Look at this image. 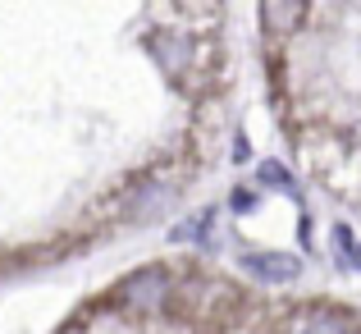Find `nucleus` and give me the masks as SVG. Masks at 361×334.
Listing matches in <instances>:
<instances>
[{"label":"nucleus","mask_w":361,"mask_h":334,"mask_svg":"<svg viewBox=\"0 0 361 334\" xmlns=\"http://www.w3.org/2000/svg\"><path fill=\"white\" fill-rule=\"evenodd\" d=\"M165 298H169V280H165V270H156V266H147V270L128 275V280L119 284V302L133 307V311H160Z\"/></svg>","instance_id":"nucleus-1"},{"label":"nucleus","mask_w":361,"mask_h":334,"mask_svg":"<svg viewBox=\"0 0 361 334\" xmlns=\"http://www.w3.org/2000/svg\"><path fill=\"white\" fill-rule=\"evenodd\" d=\"M243 270L256 275V280L283 284V280H298L302 275V261L288 256V252H243Z\"/></svg>","instance_id":"nucleus-2"},{"label":"nucleus","mask_w":361,"mask_h":334,"mask_svg":"<svg viewBox=\"0 0 361 334\" xmlns=\"http://www.w3.org/2000/svg\"><path fill=\"white\" fill-rule=\"evenodd\" d=\"M302 9H307V0H261V23H265V32H274V37L298 32Z\"/></svg>","instance_id":"nucleus-3"},{"label":"nucleus","mask_w":361,"mask_h":334,"mask_svg":"<svg viewBox=\"0 0 361 334\" xmlns=\"http://www.w3.org/2000/svg\"><path fill=\"white\" fill-rule=\"evenodd\" d=\"M298 334H353V330H348L338 316H311V321H307V326H302Z\"/></svg>","instance_id":"nucleus-4"},{"label":"nucleus","mask_w":361,"mask_h":334,"mask_svg":"<svg viewBox=\"0 0 361 334\" xmlns=\"http://www.w3.org/2000/svg\"><path fill=\"white\" fill-rule=\"evenodd\" d=\"M261 174L270 179L274 188H293V184H288V174H283V165H274V160H265V165H261Z\"/></svg>","instance_id":"nucleus-5"}]
</instances>
